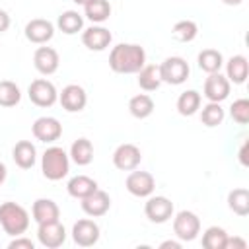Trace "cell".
<instances>
[{
	"instance_id": "6da1fadb",
	"label": "cell",
	"mask_w": 249,
	"mask_h": 249,
	"mask_svg": "<svg viewBox=\"0 0 249 249\" xmlns=\"http://www.w3.org/2000/svg\"><path fill=\"white\" fill-rule=\"evenodd\" d=\"M146 64V51L136 43H119L109 53V68L117 74H136Z\"/></svg>"
},
{
	"instance_id": "7a4b0ae2",
	"label": "cell",
	"mask_w": 249,
	"mask_h": 249,
	"mask_svg": "<svg viewBox=\"0 0 249 249\" xmlns=\"http://www.w3.org/2000/svg\"><path fill=\"white\" fill-rule=\"evenodd\" d=\"M0 226L8 235L18 237L25 233L29 228V212L18 202H12V200L2 202L0 204Z\"/></svg>"
},
{
	"instance_id": "3957f363",
	"label": "cell",
	"mask_w": 249,
	"mask_h": 249,
	"mask_svg": "<svg viewBox=\"0 0 249 249\" xmlns=\"http://www.w3.org/2000/svg\"><path fill=\"white\" fill-rule=\"evenodd\" d=\"M41 171L49 181H60L70 171V156L60 146H51L41 158Z\"/></svg>"
},
{
	"instance_id": "277c9868",
	"label": "cell",
	"mask_w": 249,
	"mask_h": 249,
	"mask_svg": "<svg viewBox=\"0 0 249 249\" xmlns=\"http://www.w3.org/2000/svg\"><path fill=\"white\" fill-rule=\"evenodd\" d=\"M189 74H191V68L183 56H167L160 64V76H161V82L165 84L181 86L183 82H187Z\"/></svg>"
},
{
	"instance_id": "5b68a950",
	"label": "cell",
	"mask_w": 249,
	"mask_h": 249,
	"mask_svg": "<svg viewBox=\"0 0 249 249\" xmlns=\"http://www.w3.org/2000/svg\"><path fill=\"white\" fill-rule=\"evenodd\" d=\"M27 95H29V101L37 107H53L58 101V91L54 84L49 82L47 78L33 80L27 88Z\"/></svg>"
},
{
	"instance_id": "8992f818",
	"label": "cell",
	"mask_w": 249,
	"mask_h": 249,
	"mask_svg": "<svg viewBox=\"0 0 249 249\" xmlns=\"http://www.w3.org/2000/svg\"><path fill=\"white\" fill-rule=\"evenodd\" d=\"M173 231L181 241H193L200 233V220L191 210H181L173 218Z\"/></svg>"
},
{
	"instance_id": "52a82bcc",
	"label": "cell",
	"mask_w": 249,
	"mask_h": 249,
	"mask_svg": "<svg viewBox=\"0 0 249 249\" xmlns=\"http://www.w3.org/2000/svg\"><path fill=\"white\" fill-rule=\"evenodd\" d=\"M124 185H126V191H128L132 196L146 198V196H150V195L154 193V189H156V179H154V175L148 173V171H136V169H132V171L128 173Z\"/></svg>"
},
{
	"instance_id": "ba28073f",
	"label": "cell",
	"mask_w": 249,
	"mask_h": 249,
	"mask_svg": "<svg viewBox=\"0 0 249 249\" xmlns=\"http://www.w3.org/2000/svg\"><path fill=\"white\" fill-rule=\"evenodd\" d=\"M173 202L167 198V196H150L144 204V214L150 222L154 224H165L171 216H173Z\"/></svg>"
},
{
	"instance_id": "9c48e42d",
	"label": "cell",
	"mask_w": 249,
	"mask_h": 249,
	"mask_svg": "<svg viewBox=\"0 0 249 249\" xmlns=\"http://www.w3.org/2000/svg\"><path fill=\"white\" fill-rule=\"evenodd\" d=\"M37 239L47 249H56L66 241V230L58 220L43 222L37 228Z\"/></svg>"
},
{
	"instance_id": "30bf717a",
	"label": "cell",
	"mask_w": 249,
	"mask_h": 249,
	"mask_svg": "<svg viewBox=\"0 0 249 249\" xmlns=\"http://www.w3.org/2000/svg\"><path fill=\"white\" fill-rule=\"evenodd\" d=\"M58 101H60V105H62L64 111H68V113H80L86 107V103H88V93H86V89L82 86L68 84L58 93Z\"/></svg>"
},
{
	"instance_id": "8fae6325",
	"label": "cell",
	"mask_w": 249,
	"mask_h": 249,
	"mask_svg": "<svg viewBox=\"0 0 249 249\" xmlns=\"http://www.w3.org/2000/svg\"><path fill=\"white\" fill-rule=\"evenodd\" d=\"M140 161H142V152L134 144H128V142L121 144L113 152V165L121 171H132L140 165Z\"/></svg>"
},
{
	"instance_id": "7c38bea8",
	"label": "cell",
	"mask_w": 249,
	"mask_h": 249,
	"mask_svg": "<svg viewBox=\"0 0 249 249\" xmlns=\"http://www.w3.org/2000/svg\"><path fill=\"white\" fill-rule=\"evenodd\" d=\"M230 86H231V82H230L224 74L214 72V74H208V78L204 80L202 91H204V97H206L208 101L222 103V101L228 99V95H230Z\"/></svg>"
},
{
	"instance_id": "4fadbf2b",
	"label": "cell",
	"mask_w": 249,
	"mask_h": 249,
	"mask_svg": "<svg viewBox=\"0 0 249 249\" xmlns=\"http://www.w3.org/2000/svg\"><path fill=\"white\" fill-rule=\"evenodd\" d=\"M72 239L80 247H91L99 241V226L89 218H82L72 226Z\"/></svg>"
},
{
	"instance_id": "5bb4252c",
	"label": "cell",
	"mask_w": 249,
	"mask_h": 249,
	"mask_svg": "<svg viewBox=\"0 0 249 249\" xmlns=\"http://www.w3.org/2000/svg\"><path fill=\"white\" fill-rule=\"evenodd\" d=\"M31 132H33V136L37 140H41L45 144H51V142L60 138L62 124L54 117H39V119H35L33 126H31Z\"/></svg>"
},
{
	"instance_id": "9a60e30c",
	"label": "cell",
	"mask_w": 249,
	"mask_h": 249,
	"mask_svg": "<svg viewBox=\"0 0 249 249\" xmlns=\"http://www.w3.org/2000/svg\"><path fill=\"white\" fill-rule=\"evenodd\" d=\"M113 41V35L103 25H91L82 31V43L89 51H105Z\"/></svg>"
},
{
	"instance_id": "2e32d148",
	"label": "cell",
	"mask_w": 249,
	"mask_h": 249,
	"mask_svg": "<svg viewBox=\"0 0 249 249\" xmlns=\"http://www.w3.org/2000/svg\"><path fill=\"white\" fill-rule=\"evenodd\" d=\"M109 208H111V196L101 189H95L91 195L82 198V210L91 218L105 216Z\"/></svg>"
},
{
	"instance_id": "e0dca14e",
	"label": "cell",
	"mask_w": 249,
	"mask_h": 249,
	"mask_svg": "<svg viewBox=\"0 0 249 249\" xmlns=\"http://www.w3.org/2000/svg\"><path fill=\"white\" fill-rule=\"evenodd\" d=\"M58 64H60V58H58V53L53 47H39L33 53V66L43 76L54 74L58 70Z\"/></svg>"
},
{
	"instance_id": "ac0fdd59",
	"label": "cell",
	"mask_w": 249,
	"mask_h": 249,
	"mask_svg": "<svg viewBox=\"0 0 249 249\" xmlns=\"http://www.w3.org/2000/svg\"><path fill=\"white\" fill-rule=\"evenodd\" d=\"M53 35H54V25L49 19L35 18L31 21H27V25H25V37H27V41H31L35 45L49 43L53 39Z\"/></svg>"
},
{
	"instance_id": "d6986e66",
	"label": "cell",
	"mask_w": 249,
	"mask_h": 249,
	"mask_svg": "<svg viewBox=\"0 0 249 249\" xmlns=\"http://www.w3.org/2000/svg\"><path fill=\"white\" fill-rule=\"evenodd\" d=\"M12 158H14V161H16L18 167L31 169L35 165V161H37V150H35L33 142L19 140V142H16V146L12 150Z\"/></svg>"
},
{
	"instance_id": "ffe728a7",
	"label": "cell",
	"mask_w": 249,
	"mask_h": 249,
	"mask_svg": "<svg viewBox=\"0 0 249 249\" xmlns=\"http://www.w3.org/2000/svg\"><path fill=\"white\" fill-rule=\"evenodd\" d=\"M31 216L37 224H43V222H53V220H58L60 216V208L54 200L51 198H37L31 206Z\"/></svg>"
},
{
	"instance_id": "44dd1931",
	"label": "cell",
	"mask_w": 249,
	"mask_h": 249,
	"mask_svg": "<svg viewBox=\"0 0 249 249\" xmlns=\"http://www.w3.org/2000/svg\"><path fill=\"white\" fill-rule=\"evenodd\" d=\"M249 74V62L243 54H233L226 62V78L233 84H243Z\"/></svg>"
},
{
	"instance_id": "7402d4cb",
	"label": "cell",
	"mask_w": 249,
	"mask_h": 249,
	"mask_svg": "<svg viewBox=\"0 0 249 249\" xmlns=\"http://www.w3.org/2000/svg\"><path fill=\"white\" fill-rule=\"evenodd\" d=\"M95 189H99V187H97V181L91 179V177H88V175H76V177H72V179L68 181V185H66L68 195L74 196V198H80V200H82L84 196L91 195Z\"/></svg>"
},
{
	"instance_id": "603a6c76",
	"label": "cell",
	"mask_w": 249,
	"mask_h": 249,
	"mask_svg": "<svg viewBox=\"0 0 249 249\" xmlns=\"http://www.w3.org/2000/svg\"><path fill=\"white\" fill-rule=\"evenodd\" d=\"M136 74H138V86L144 91H156L163 84L160 76V64H144Z\"/></svg>"
},
{
	"instance_id": "cb8c5ba5",
	"label": "cell",
	"mask_w": 249,
	"mask_h": 249,
	"mask_svg": "<svg viewBox=\"0 0 249 249\" xmlns=\"http://www.w3.org/2000/svg\"><path fill=\"white\" fill-rule=\"evenodd\" d=\"M68 156L76 165H89L93 160V144L88 138H78L72 142Z\"/></svg>"
},
{
	"instance_id": "d4e9b609",
	"label": "cell",
	"mask_w": 249,
	"mask_h": 249,
	"mask_svg": "<svg viewBox=\"0 0 249 249\" xmlns=\"http://www.w3.org/2000/svg\"><path fill=\"white\" fill-rule=\"evenodd\" d=\"M196 62H198V68L206 74H214V72H220L222 64H224V56L220 51L216 49H202L196 56Z\"/></svg>"
},
{
	"instance_id": "484cf974",
	"label": "cell",
	"mask_w": 249,
	"mask_h": 249,
	"mask_svg": "<svg viewBox=\"0 0 249 249\" xmlns=\"http://www.w3.org/2000/svg\"><path fill=\"white\" fill-rule=\"evenodd\" d=\"M84 14L89 21L103 23L111 16V4L109 0H89L88 4H84Z\"/></svg>"
},
{
	"instance_id": "4316f807",
	"label": "cell",
	"mask_w": 249,
	"mask_h": 249,
	"mask_svg": "<svg viewBox=\"0 0 249 249\" xmlns=\"http://www.w3.org/2000/svg\"><path fill=\"white\" fill-rule=\"evenodd\" d=\"M56 27H58L62 33H66V35H76V33L82 31V27H84V18H82L76 10H66V12H62V14L58 16Z\"/></svg>"
},
{
	"instance_id": "83f0119b",
	"label": "cell",
	"mask_w": 249,
	"mask_h": 249,
	"mask_svg": "<svg viewBox=\"0 0 249 249\" xmlns=\"http://www.w3.org/2000/svg\"><path fill=\"white\" fill-rule=\"evenodd\" d=\"M128 111L134 119H148L154 113V99L148 93H138V95L130 97Z\"/></svg>"
},
{
	"instance_id": "f1b7e54d",
	"label": "cell",
	"mask_w": 249,
	"mask_h": 249,
	"mask_svg": "<svg viewBox=\"0 0 249 249\" xmlns=\"http://www.w3.org/2000/svg\"><path fill=\"white\" fill-rule=\"evenodd\" d=\"M200 109V93L196 89H187L177 97V111L183 117H191Z\"/></svg>"
},
{
	"instance_id": "f546056e",
	"label": "cell",
	"mask_w": 249,
	"mask_h": 249,
	"mask_svg": "<svg viewBox=\"0 0 249 249\" xmlns=\"http://www.w3.org/2000/svg\"><path fill=\"white\" fill-rule=\"evenodd\" d=\"M228 208L233 214H237V216H247L249 214V191L243 189V187L230 191V195H228Z\"/></svg>"
},
{
	"instance_id": "4dcf8cb0",
	"label": "cell",
	"mask_w": 249,
	"mask_h": 249,
	"mask_svg": "<svg viewBox=\"0 0 249 249\" xmlns=\"http://www.w3.org/2000/svg\"><path fill=\"white\" fill-rule=\"evenodd\" d=\"M171 35L179 43H191L198 35V25L193 19H181L171 27Z\"/></svg>"
},
{
	"instance_id": "1f68e13d",
	"label": "cell",
	"mask_w": 249,
	"mask_h": 249,
	"mask_svg": "<svg viewBox=\"0 0 249 249\" xmlns=\"http://www.w3.org/2000/svg\"><path fill=\"white\" fill-rule=\"evenodd\" d=\"M226 239H228V233H226L224 228L210 226L202 233V247L204 249H224Z\"/></svg>"
},
{
	"instance_id": "d6a6232c",
	"label": "cell",
	"mask_w": 249,
	"mask_h": 249,
	"mask_svg": "<svg viewBox=\"0 0 249 249\" xmlns=\"http://www.w3.org/2000/svg\"><path fill=\"white\" fill-rule=\"evenodd\" d=\"M224 117H226V113H224L222 105H220V103H214V101H208V103L202 107V111H200V121H202V124H206V126H210V128L222 124V123H224Z\"/></svg>"
},
{
	"instance_id": "836d02e7",
	"label": "cell",
	"mask_w": 249,
	"mask_h": 249,
	"mask_svg": "<svg viewBox=\"0 0 249 249\" xmlns=\"http://www.w3.org/2000/svg\"><path fill=\"white\" fill-rule=\"evenodd\" d=\"M21 99L19 88L10 80H0V107H16Z\"/></svg>"
},
{
	"instance_id": "e575fe53",
	"label": "cell",
	"mask_w": 249,
	"mask_h": 249,
	"mask_svg": "<svg viewBox=\"0 0 249 249\" xmlns=\"http://www.w3.org/2000/svg\"><path fill=\"white\" fill-rule=\"evenodd\" d=\"M230 115L237 124H247L249 123V99L245 97L235 99L230 107Z\"/></svg>"
},
{
	"instance_id": "d590c367",
	"label": "cell",
	"mask_w": 249,
	"mask_h": 249,
	"mask_svg": "<svg viewBox=\"0 0 249 249\" xmlns=\"http://www.w3.org/2000/svg\"><path fill=\"white\" fill-rule=\"evenodd\" d=\"M10 249H33L35 247V243L31 241V239H27V237H21V235H18L16 239H12L10 241V245H8Z\"/></svg>"
},
{
	"instance_id": "8d00e7d4",
	"label": "cell",
	"mask_w": 249,
	"mask_h": 249,
	"mask_svg": "<svg viewBox=\"0 0 249 249\" xmlns=\"http://www.w3.org/2000/svg\"><path fill=\"white\" fill-rule=\"evenodd\" d=\"M231 247H233V249H245V247H247V241L241 239V237H230V235H228L224 249H231Z\"/></svg>"
},
{
	"instance_id": "74e56055",
	"label": "cell",
	"mask_w": 249,
	"mask_h": 249,
	"mask_svg": "<svg viewBox=\"0 0 249 249\" xmlns=\"http://www.w3.org/2000/svg\"><path fill=\"white\" fill-rule=\"evenodd\" d=\"M8 27H10V16L6 10L0 8V33H4Z\"/></svg>"
},
{
	"instance_id": "f35d334b",
	"label": "cell",
	"mask_w": 249,
	"mask_h": 249,
	"mask_svg": "<svg viewBox=\"0 0 249 249\" xmlns=\"http://www.w3.org/2000/svg\"><path fill=\"white\" fill-rule=\"evenodd\" d=\"M247 142H243V146L239 148V161H241V165H247Z\"/></svg>"
},
{
	"instance_id": "ab89813d",
	"label": "cell",
	"mask_w": 249,
	"mask_h": 249,
	"mask_svg": "<svg viewBox=\"0 0 249 249\" xmlns=\"http://www.w3.org/2000/svg\"><path fill=\"white\" fill-rule=\"evenodd\" d=\"M160 247H161V249H167V247H171V249H179L181 243H179V241H171V239H167V241H163Z\"/></svg>"
},
{
	"instance_id": "60d3db41",
	"label": "cell",
	"mask_w": 249,
	"mask_h": 249,
	"mask_svg": "<svg viewBox=\"0 0 249 249\" xmlns=\"http://www.w3.org/2000/svg\"><path fill=\"white\" fill-rule=\"evenodd\" d=\"M6 175H8V169H6V165L0 161V185L6 181Z\"/></svg>"
},
{
	"instance_id": "b9f144b4",
	"label": "cell",
	"mask_w": 249,
	"mask_h": 249,
	"mask_svg": "<svg viewBox=\"0 0 249 249\" xmlns=\"http://www.w3.org/2000/svg\"><path fill=\"white\" fill-rule=\"evenodd\" d=\"M222 2H224L226 6H239L243 0H222Z\"/></svg>"
},
{
	"instance_id": "7bdbcfd3",
	"label": "cell",
	"mask_w": 249,
	"mask_h": 249,
	"mask_svg": "<svg viewBox=\"0 0 249 249\" xmlns=\"http://www.w3.org/2000/svg\"><path fill=\"white\" fill-rule=\"evenodd\" d=\"M72 2H76V4H82V6H84V4H88L89 0H72Z\"/></svg>"
}]
</instances>
